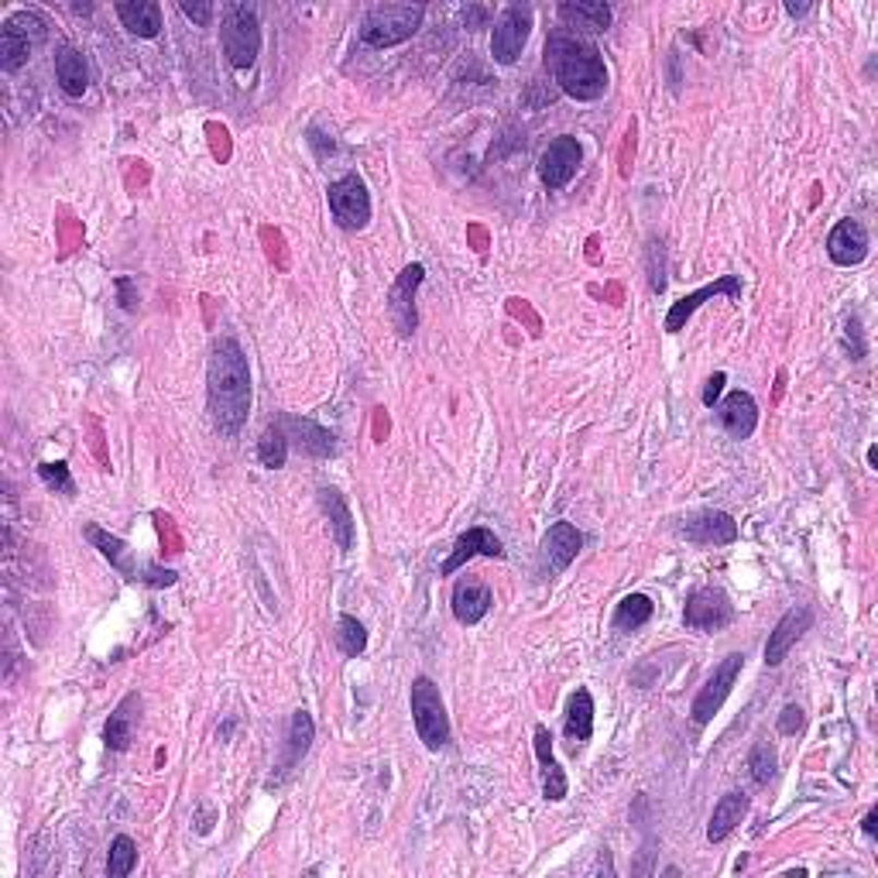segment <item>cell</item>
Masks as SVG:
<instances>
[{
	"mask_svg": "<svg viewBox=\"0 0 878 878\" xmlns=\"http://www.w3.org/2000/svg\"><path fill=\"white\" fill-rule=\"evenodd\" d=\"M649 285L652 292H666V248L662 241H649Z\"/></svg>",
	"mask_w": 878,
	"mask_h": 878,
	"instance_id": "cell-37",
	"label": "cell"
},
{
	"mask_svg": "<svg viewBox=\"0 0 878 878\" xmlns=\"http://www.w3.org/2000/svg\"><path fill=\"white\" fill-rule=\"evenodd\" d=\"M862 830H865V834H868V838H878V814H875V810H871V814L865 817Z\"/></svg>",
	"mask_w": 878,
	"mask_h": 878,
	"instance_id": "cell-45",
	"label": "cell"
},
{
	"mask_svg": "<svg viewBox=\"0 0 878 878\" xmlns=\"http://www.w3.org/2000/svg\"><path fill=\"white\" fill-rule=\"evenodd\" d=\"M827 257L841 268L862 265L868 257V230L858 220H838L834 230L827 233Z\"/></svg>",
	"mask_w": 878,
	"mask_h": 878,
	"instance_id": "cell-17",
	"label": "cell"
},
{
	"mask_svg": "<svg viewBox=\"0 0 878 878\" xmlns=\"http://www.w3.org/2000/svg\"><path fill=\"white\" fill-rule=\"evenodd\" d=\"M718 419L724 425V433L731 440H748L755 433V425H758V406H755V398L748 392H731L724 401H721V409H718Z\"/></svg>",
	"mask_w": 878,
	"mask_h": 878,
	"instance_id": "cell-23",
	"label": "cell"
},
{
	"mask_svg": "<svg viewBox=\"0 0 878 878\" xmlns=\"http://www.w3.org/2000/svg\"><path fill=\"white\" fill-rule=\"evenodd\" d=\"M748 814V796L745 793H724L718 803H714V814H710V823H707V841L718 844L724 841L734 827H738Z\"/></svg>",
	"mask_w": 878,
	"mask_h": 878,
	"instance_id": "cell-28",
	"label": "cell"
},
{
	"mask_svg": "<svg viewBox=\"0 0 878 878\" xmlns=\"http://www.w3.org/2000/svg\"><path fill=\"white\" fill-rule=\"evenodd\" d=\"M545 69L556 86L574 100H601L608 89V65L594 41L574 32H553L545 38Z\"/></svg>",
	"mask_w": 878,
	"mask_h": 878,
	"instance_id": "cell-2",
	"label": "cell"
},
{
	"mask_svg": "<svg viewBox=\"0 0 878 878\" xmlns=\"http://www.w3.org/2000/svg\"><path fill=\"white\" fill-rule=\"evenodd\" d=\"M449 604H454V618L460 625H478L484 614L491 611L494 598H491V587L478 577H464L457 580L454 587V598H449Z\"/></svg>",
	"mask_w": 878,
	"mask_h": 878,
	"instance_id": "cell-21",
	"label": "cell"
},
{
	"mask_svg": "<svg viewBox=\"0 0 878 878\" xmlns=\"http://www.w3.org/2000/svg\"><path fill=\"white\" fill-rule=\"evenodd\" d=\"M285 425V436H289V446H299L305 457H334L337 454V436L323 430L320 422L313 419H302V416H281L278 419Z\"/></svg>",
	"mask_w": 878,
	"mask_h": 878,
	"instance_id": "cell-18",
	"label": "cell"
},
{
	"mask_svg": "<svg viewBox=\"0 0 878 878\" xmlns=\"http://www.w3.org/2000/svg\"><path fill=\"white\" fill-rule=\"evenodd\" d=\"M320 508L329 518V536H334L337 550L350 553L353 550V515L344 502V494L337 488H320Z\"/></svg>",
	"mask_w": 878,
	"mask_h": 878,
	"instance_id": "cell-26",
	"label": "cell"
},
{
	"mask_svg": "<svg viewBox=\"0 0 878 878\" xmlns=\"http://www.w3.org/2000/svg\"><path fill=\"white\" fill-rule=\"evenodd\" d=\"M724 382H727V377H724V371H718V374H714V377H710V382H707V388H703V406H707V409H714V401L721 398V388H724Z\"/></svg>",
	"mask_w": 878,
	"mask_h": 878,
	"instance_id": "cell-41",
	"label": "cell"
},
{
	"mask_svg": "<svg viewBox=\"0 0 878 878\" xmlns=\"http://www.w3.org/2000/svg\"><path fill=\"white\" fill-rule=\"evenodd\" d=\"M718 296H727L731 302H738L742 299V278L738 275H721V278H714L710 285H703V289L676 299L670 305V313H666V329H670V334H679V329L690 323V316L700 310V305L710 302V299H718Z\"/></svg>",
	"mask_w": 878,
	"mask_h": 878,
	"instance_id": "cell-15",
	"label": "cell"
},
{
	"mask_svg": "<svg viewBox=\"0 0 878 878\" xmlns=\"http://www.w3.org/2000/svg\"><path fill=\"white\" fill-rule=\"evenodd\" d=\"M179 11L189 17V21H196L200 28H206L209 21H213V4H189V0H182L179 4Z\"/></svg>",
	"mask_w": 878,
	"mask_h": 878,
	"instance_id": "cell-40",
	"label": "cell"
},
{
	"mask_svg": "<svg viewBox=\"0 0 878 878\" xmlns=\"http://www.w3.org/2000/svg\"><path fill=\"white\" fill-rule=\"evenodd\" d=\"M329 213H334L337 227L344 230H364L371 220V193L358 172H347L326 189Z\"/></svg>",
	"mask_w": 878,
	"mask_h": 878,
	"instance_id": "cell-8",
	"label": "cell"
},
{
	"mask_svg": "<svg viewBox=\"0 0 878 878\" xmlns=\"http://www.w3.org/2000/svg\"><path fill=\"white\" fill-rule=\"evenodd\" d=\"M556 17L563 21V28H574V32L601 35L611 28V8L601 4V0H563L556 8Z\"/></svg>",
	"mask_w": 878,
	"mask_h": 878,
	"instance_id": "cell-22",
	"label": "cell"
},
{
	"mask_svg": "<svg viewBox=\"0 0 878 878\" xmlns=\"http://www.w3.org/2000/svg\"><path fill=\"white\" fill-rule=\"evenodd\" d=\"M734 622V604L727 601L724 590L718 587H700L686 598L683 625L694 632H721Z\"/></svg>",
	"mask_w": 878,
	"mask_h": 878,
	"instance_id": "cell-11",
	"label": "cell"
},
{
	"mask_svg": "<svg viewBox=\"0 0 878 878\" xmlns=\"http://www.w3.org/2000/svg\"><path fill=\"white\" fill-rule=\"evenodd\" d=\"M334 638H337V649L344 656H350V659H358L368 649V632H364V625L358 618H353V614H340Z\"/></svg>",
	"mask_w": 878,
	"mask_h": 878,
	"instance_id": "cell-34",
	"label": "cell"
},
{
	"mask_svg": "<svg viewBox=\"0 0 878 878\" xmlns=\"http://www.w3.org/2000/svg\"><path fill=\"white\" fill-rule=\"evenodd\" d=\"M679 536L686 542H697V545H731L734 539H738V521H734L727 512H700V515L683 521Z\"/></svg>",
	"mask_w": 878,
	"mask_h": 878,
	"instance_id": "cell-20",
	"label": "cell"
},
{
	"mask_svg": "<svg viewBox=\"0 0 878 878\" xmlns=\"http://www.w3.org/2000/svg\"><path fill=\"white\" fill-rule=\"evenodd\" d=\"M412 721L419 731V742L430 751H440L449 742L446 703L440 697V686L430 676H416L412 683Z\"/></svg>",
	"mask_w": 878,
	"mask_h": 878,
	"instance_id": "cell-7",
	"label": "cell"
},
{
	"mask_svg": "<svg viewBox=\"0 0 878 878\" xmlns=\"http://www.w3.org/2000/svg\"><path fill=\"white\" fill-rule=\"evenodd\" d=\"M748 769L758 786H769V779L775 775V748L769 742H758L748 755Z\"/></svg>",
	"mask_w": 878,
	"mask_h": 878,
	"instance_id": "cell-36",
	"label": "cell"
},
{
	"mask_svg": "<svg viewBox=\"0 0 878 878\" xmlns=\"http://www.w3.org/2000/svg\"><path fill=\"white\" fill-rule=\"evenodd\" d=\"M786 14H790V17H803V14H810V4H793V0H790V4H786Z\"/></svg>",
	"mask_w": 878,
	"mask_h": 878,
	"instance_id": "cell-46",
	"label": "cell"
},
{
	"mask_svg": "<svg viewBox=\"0 0 878 878\" xmlns=\"http://www.w3.org/2000/svg\"><path fill=\"white\" fill-rule=\"evenodd\" d=\"M257 460H261V467H268V470H278V467H285V460H289V436H285V425L278 419L268 425L265 433H261Z\"/></svg>",
	"mask_w": 878,
	"mask_h": 878,
	"instance_id": "cell-33",
	"label": "cell"
},
{
	"mask_svg": "<svg viewBox=\"0 0 878 878\" xmlns=\"http://www.w3.org/2000/svg\"><path fill=\"white\" fill-rule=\"evenodd\" d=\"M56 80H59L65 97H73V100H80L89 89V65H86L83 52L73 49V45H59L56 49Z\"/></svg>",
	"mask_w": 878,
	"mask_h": 878,
	"instance_id": "cell-25",
	"label": "cell"
},
{
	"mask_svg": "<svg viewBox=\"0 0 878 878\" xmlns=\"http://www.w3.org/2000/svg\"><path fill=\"white\" fill-rule=\"evenodd\" d=\"M131 285H134L131 278H117V289H121V302H124V310H134V302H137V299H134V292H131Z\"/></svg>",
	"mask_w": 878,
	"mask_h": 878,
	"instance_id": "cell-44",
	"label": "cell"
},
{
	"mask_svg": "<svg viewBox=\"0 0 878 878\" xmlns=\"http://www.w3.org/2000/svg\"><path fill=\"white\" fill-rule=\"evenodd\" d=\"M580 161H584V148H580L577 137H569V134L553 137L550 148H545L542 158H539V179H542V185L545 189H563L569 179L577 176Z\"/></svg>",
	"mask_w": 878,
	"mask_h": 878,
	"instance_id": "cell-12",
	"label": "cell"
},
{
	"mask_svg": "<svg viewBox=\"0 0 878 878\" xmlns=\"http://www.w3.org/2000/svg\"><path fill=\"white\" fill-rule=\"evenodd\" d=\"M117 17L134 38H155L161 32V8L155 0H128L117 4Z\"/></svg>",
	"mask_w": 878,
	"mask_h": 878,
	"instance_id": "cell-29",
	"label": "cell"
},
{
	"mask_svg": "<svg viewBox=\"0 0 878 878\" xmlns=\"http://www.w3.org/2000/svg\"><path fill=\"white\" fill-rule=\"evenodd\" d=\"M532 35V8L529 4H512L497 14L494 32H491V59L497 65H515L526 41Z\"/></svg>",
	"mask_w": 878,
	"mask_h": 878,
	"instance_id": "cell-9",
	"label": "cell"
},
{
	"mask_svg": "<svg viewBox=\"0 0 878 878\" xmlns=\"http://www.w3.org/2000/svg\"><path fill=\"white\" fill-rule=\"evenodd\" d=\"M580 550H584V536L577 532L574 521H556V526H550V532L542 536V550H539L542 577L563 574V569L580 556Z\"/></svg>",
	"mask_w": 878,
	"mask_h": 878,
	"instance_id": "cell-14",
	"label": "cell"
},
{
	"mask_svg": "<svg viewBox=\"0 0 878 878\" xmlns=\"http://www.w3.org/2000/svg\"><path fill=\"white\" fill-rule=\"evenodd\" d=\"M38 473H41V481L49 484L52 491L76 494V484H73V478H69V467H65V460H59V464H41V467H38Z\"/></svg>",
	"mask_w": 878,
	"mask_h": 878,
	"instance_id": "cell-38",
	"label": "cell"
},
{
	"mask_svg": "<svg viewBox=\"0 0 878 878\" xmlns=\"http://www.w3.org/2000/svg\"><path fill=\"white\" fill-rule=\"evenodd\" d=\"M224 52L233 69H251L261 52V21L251 4H227L224 8Z\"/></svg>",
	"mask_w": 878,
	"mask_h": 878,
	"instance_id": "cell-6",
	"label": "cell"
},
{
	"mask_svg": "<svg viewBox=\"0 0 878 878\" xmlns=\"http://www.w3.org/2000/svg\"><path fill=\"white\" fill-rule=\"evenodd\" d=\"M425 268L422 265H406L401 275L395 278L392 292H388V320L398 329V337H412L419 316H416V289L422 285Z\"/></svg>",
	"mask_w": 878,
	"mask_h": 878,
	"instance_id": "cell-13",
	"label": "cell"
},
{
	"mask_svg": "<svg viewBox=\"0 0 878 878\" xmlns=\"http://www.w3.org/2000/svg\"><path fill=\"white\" fill-rule=\"evenodd\" d=\"M206 401L209 419L220 436H237L251 412V368L248 353L233 337H220L206 364Z\"/></svg>",
	"mask_w": 878,
	"mask_h": 878,
	"instance_id": "cell-1",
	"label": "cell"
},
{
	"mask_svg": "<svg viewBox=\"0 0 878 878\" xmlns=\"http://www.w3.org/2000/svg\"><path fill=\"white\" fill-rule=\"evenodd\" d=\"M484 17H488V11H484V8H467V11H464L467 28H484Z\"/></svg>",
	"mask_w": 878,
	"mask_h": 878,
	"instance_id": "cell-43",
	"label": "cell"
},
{
	"mask_svg": "<svg viewBox=\"0 0 878 878\" xmlns=\"http://www.w3.org/2000/svg\"><path fill=\"white\" fill-rule=\"evenodd\" d=\"M742 670H745V652H731V656H724V659L718 662L714 673L707 676L703 690L697 694V700H694V707H690L694 724L703 727V724L714 721V714L724 707V700H727V694H731V686L738 683Z\"/></svg>",
	"mask_w": 878,
	"mask_h": 878,
	"instance_id": "cell-10",
	"label": "cell"
},
{
	"mask_svg": "<svg viewBox=\"0 0 878 878\" xmlns=\"http://www.w3.org/2000/svg\"><path fill=\"white\" fill-rule=\"evenodd\" d=\"M851 337L854 340H862V323H858V316H851L847 320V344H851ZM865 358V347H854V361H862Z\"/></svg>",
	"mask_w": 878,
	"mask_h": 878,
	"instance_id": "cell-42",
	"label": "cell"
},
{
	"mask_svg": "<svg viewBox=\"0 0 878 878\" xmlns=\"http://www.w3.org/2000/svg\"><path fill=\"white\" fill-rule=\"evenodd\" d=\"M137 865V844L128 834H117L110 841V854H107V875L110 878H128Z\"/></svg>",
	"mask_w": 878,
	"mask_h": 878,
	"instance_id": "cell-35",
	"label": "cell"
},
{
	"mask_svg": "<svg viewBox=\"0 0 878 878\" xmlns=\"http://www.w3.org/2000/svg\"><path fill=\"white\" fill-rule=\"evenodd\" d=\"M473 556H488V560H505V545H502V539H497L491 529H484V526H473V529H467L464 536H457V542H454V550H449V556L443 560V566H440V574L443 577H454L460 566H467Z\"/></svg>",
	"mask_w": 878,
	"mask_h": 878,
	"instance_id": "cell-16",
	"label": "cell"
},
{
	"mask_svg": "<svg viewBox=\"0 0 878 878\" xmlns=\"http://www.w3.org/2000/svg\"><path fill=\"white\" fill-rule=\"evenodd\" d=\"M536 758L542 766V796L550 803H560L566 796V772L560 769L556 755H553V734L545 724L536 727Z\"/></svg>",
	"mask_w": 878,
	"mask_h": 878,
	"instance_id": "cell-24",
	"label": "cell"
},
{
	"mask_svg": "<svg viewBox=\"0 0 878 878\" xmlns=\"http://www.w3.org/2000/svg\"><path fill=\"white\" fill-rule=\"evenodd\" d=\"M563 731H566V738L574 742V748L590 742V734H594V697H590V690H577L569 697Z\"/></svg>",
	"mask_w": 878,
	"mask_h": 878,
	"instance_id": "cell-30",
	"label": "cell"
},
{
	"mask_svg": "<svg viewBox=\"0 0 878 878\" xmlns=\"http://www.w3.org/2000/svg\"><path fill=\"white\" fill-rule=\"evenodd\" d=\"M137 710H141V697L137 694H128L117 710L110 714L107 727H104V742L110 751H128L131 742H134V721H137Z\"/></svg>",
	"mask_w": 878,
	"mask_h": 878,
	"instance_id": "cell-27",
	"label": "cell"
},
{
	"mask_svg": "<svg viewBox=\"0 0 878 878\" xmlns=\"http://www.w3.org/2000/svg\"><path fill=\"white\" fill-rule=\"evenodd\" d=\"M49 35V21H45L38 11H17L4 21L0 28V69L4 73H17L35 52V45L45 41Z\"/></svg>",
	"mask_w": 878,
	"mask_h": 878,
	"instance_id": "cell-5",
	"label": "cell"
},
{
	"mask_svg": "<svg viewBox=\"0 0 878 878\" xmlns=\"http://www.w3.org/2000/svg\"><path fill=\"white\" fill-rule=\"evenodd\" d=\"M803 707L799 703H786L782 707V714H779V734H796L803 731Z\"/></svg>",
	"mask_w": 878,
	"mask_h": 878,
	"instance_id": "cell-39",
	"label": "cell"
},
{
	"mask_svg": "<svg viewBox=\"0 0 878 878\" xmlns=\"http://www.w3.org/2000/svg\"><path fill=\"white\" fill-rule=\"evenodd\" d=\"M86 539L97 545L100 556L117 569L121 577L128 580H141V584H148V587H172L179 580L176 569H165L158 563H134V553H131V545L121 539V536H110L104 532L100 526H86Z\"/></svg>",
	"mask_w": 878,
	"mask_h": 878,
	"instance_id": "cell-4",
	"label": "cell"
},
{
	"mask_svg": "<svg viewBox=\"0 0 878 878\" xmlns=\"http://www.w3.org/2000/svg\"><path fill=\"white\" fill-rule=\"evenodd\" d=\"M814 625V611L799 604V608H790L786 614L779 618V625L769 632V642H766V662L769 666H779L782 659L790 656V649L803 638V632Z\"/></svg>",
	"mask_w": 878,
	"mask_h": 878,
	"instance_id": "cell-19",
	"label": "cell"
},
{
	"mask_svg": "<svg viewBox=\"0 0 878 878\" xmlns=\"http://www.w3.org/2000/svg\"><path fill=\"white\" fill-rule=\"evenodd\" d=\"M313 738H316L313 714H310V710H296V714H292V724H289V755H285L281 772H292V769L302 762V755L310 751Z\"/></svg>",
	"mask_w": 878,
	"mask_h": 878,
	"instance_id": "cell-31",
	"label": "cell"
},
{
	"mask_svg": "<svg viewBox=\"0 0 878 878\" xmlns=\"http://www.w3.org/2000/svg\"><path fill=\"white\" fill-rule=\"evenodd\" d=\"M422 4H377L361 21V41L371 45V49H392V45L409 41L422 28Z\"/></svg>",
	"mask_w": 878,
	"mask_h": 878,
	"instance_id": "cell-3",
	"label": "cell"
},
{
	"mask_svg": "<svg viewBox=\"0 0 878 878\" xmlns=\"http://www.w3.org/2000/svg\"><path fill=\"white\" fill-rule=\"evenodd\" d=\"M652 614H656V604H652L649 594H628V598L618 601V608H614L611 628L614 632H635V628L649 625Z\"/></svg>",
	"mask_w": 878,
	"mask_h": 878,
	"instance_id": "cell-32",
	"label": "cell"
}]
</instances>
